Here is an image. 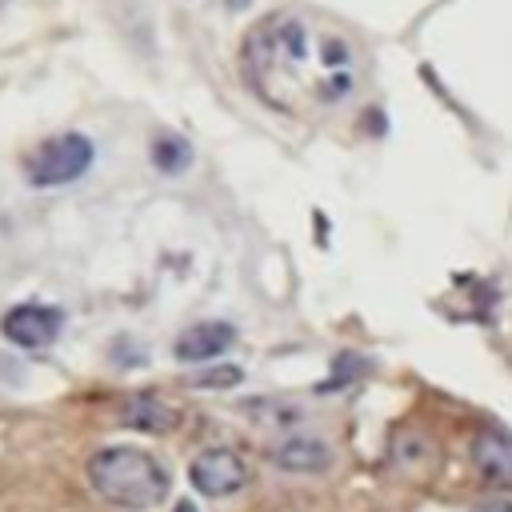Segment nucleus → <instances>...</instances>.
<instances>
[{
    "mask_svg": "<svg viewBox=\"0 0 512 512\" xmlns=\"http://www.w3.org/2000/svg\"><path fill=\"white\" fill-rule=\"evenodd\" d=\"M240 64L252 92L280 112L332 108L356 88L352 44L332 28L300 20L296 12L256 20L244 36Z\"/></svg>",
    "mask_w": 512,
    "mask_h": 512,
    "instance_id": "f257e3e1",
    "label": "nucleus"
},
{
    "mask_svg": "<svg viewBox=\"0 0 512 512\" xmlns=\"http://www.w3.org/2000/svg\"><path fill=\"white\" fill-rule=\"evenodd\" d=\"M88 484L96 488V496L112 508H128V512H148L156 508L172 480L168 468L144 452V448H128V444H112L88 456Z\"/></svg>",
    "mask_w": 512,
    "mask_h": 512,
    "instance_id": "f03ea898",
    "label": "nucleus"
},
{
    "mask_svg": "<svg viewBox=\"0 0 512 512\" xmlns=\"http://www.w3.org/2000/svg\"><path fill=\"white\" fill-rule=\"evenodd\" d=\"M96 160V144L92 136L84 132H60V136H48L40 140L32 152H24L20 160V172L32 188H60V184H72L80 180Z\"/></svg>",
    "mask_w": 512,
    "mask_h": 512,
    "instance_id": "7ed1b4c3",
    "label": "nucleus"
},
{
    "mask_svg": "<svg viewBox=\"0 0 512 512\" xmlns=\"http://www.w3.org/2000/svg\"><path fill=\"white\" fill-rule=\"evenodd\" d=\"M188 480H192L196 492L220 500V496H232V492H240L248 484V464L232 448H204L200 456H192Z\"/></svg>",
    "mask_w": 512,
    "mask_h": 512,
    "instance_id": "20e7f679",
    "label": "nucleus"
},
{
    "mask_svg": "<svg viewBox=\"0 0 512 512\" xmlns=\"http://www.w3.org/2000/svg\"><path fill=\"white\" fill-rule=\"evenodd\" d=\"M60 328H64V312L52 308V304H16L0 320L4 340H12L16 348H28V352L56 344Z\"/></svg>",
    "mask_w": 512,
    "mask_h": 512,
    "instance_id": "39448f33",
    "label": "nucleus"
},
{
    "mask_svg": "<svg viewBox=\"0 0 512 512\" xmlns=\"http://www.w3.org/2000/svg\"><path fill=\"white\" fill-rule=\"evenodd\" d=\"M232 344H236V328L228 320H196L176 336L172 352L184 364H204V360H216L220 352H228Z\"/></svg>",
    "mask_w": 512,
    "mask_h": 512,
    "instance_id": "423d86ee",
    "label": "nucleus"
},
{
    "mask_svg": "<svg viewBox=\"0 0 512 512\" xmlns=\"http://www.w3.org/2000/svg\"><path fill=\"white\" fill-rule=\"evenodd\" d=\"M472 464L480 480L496 488H512V436L500 428H480L472 436Z\"/></svg>",
    "mask_w": 512,
    "mask_h": 512,
    "instance_id": "0eeeda50",
    "label": "nucleus"
},
{
    "mask_svg": "<svg viewBox=\"0 0 512 512\" xmlns=\"http://www.w3.org/2000/svg\"><path fill=\"white\" fill-rule=\"evenodd\" d=\"M268 456H272V464H280L284 472H320V468H328V460H332L328 444H324L320 436H304V432L284 436L276 448H268Z\"/></svg>",
    "mask_w": 512,
    "mask_h": 512,
    "instance_id": "6e6552de",
    "label": "nucleus"
},
{
    "mask_svg": "<svg viewBox=\"0 0 512 512\" xmlns=\"http://www.w3.org/2000/svg\"><path fill=\"white\" fill-rule=\"evenodd\" d=\"M120 420L132 424V428H144V432H168L180 416L156 396H128L124 408H120Z\"/></svg>",
    "mask_w": 512,
    "mask_h": 512,
    "instance_id": "1a4fd4ad",
    "label": "nucleus"
},
{
    "mask_svg": "<svg viewBox=\"0 0 512 512\" xmlns=\"http://www.w3.org/2000/svg\"><path fill=\"white\" fill-rule=\"evenodd\" d=\"M148 160H152V168L164 172V176L188 172V164H192V144H188L184 136H176V132H156L152 144H148Z\"/></svg>",
    "mask_w": 512,
    "mask_h": 512,
    "instance_id": "9d476101",
    "label": "nucleus"
},
{
    "mask_svg": "<svg viewBox=\"0 0 512 512\" xmlns=\"http://www.w3.org/2000/svg\"><path fill=\"white\" fill-rule=\"evenodd\" d=\"M240 376H244V372L228 364V368H212V372H204V376H196L192 384H196V388H232V384H236Z\"/></svg>",
    "mask_w": 512,
    "mask_h": 512,
    "instance_id": "9b49d317",
    "label": "nucleus"
},
{
    "mask_svg": "<svg viewBox=\"0 0 512 512\" xmlns=\"http://www.w3.org/2000/svg\"><path fill=\"white\" fill-rule=\"evenodd\" d=\"M476 512H512V500H488V504H480Z\"/></svg>",
    "mask_w": 512,
    "mask_h": 512,
    "instance_id": "f8f14e48",
    "label": "nucleus"
},
{
    "mask_svg": "<svg viewBox=\"0 0 512 512\" xmlns=\"http://www.w3.org/2000/svg\"><path fill=\"white\" fill-rule=\"evenodd\" d=\"M172 512H196V504H188V500H180V504H176Z\"/></svg>",
    "mask_w": 512,
    "mask_h": 512,
    "instance_id": "ddd939ff",
    "label": "nucleus"
}]
</instances>
